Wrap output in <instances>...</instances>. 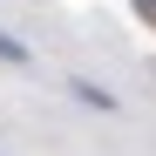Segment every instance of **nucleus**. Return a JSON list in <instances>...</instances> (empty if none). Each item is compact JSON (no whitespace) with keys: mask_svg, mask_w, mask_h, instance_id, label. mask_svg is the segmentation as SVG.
<instances>
[]
</instances>
